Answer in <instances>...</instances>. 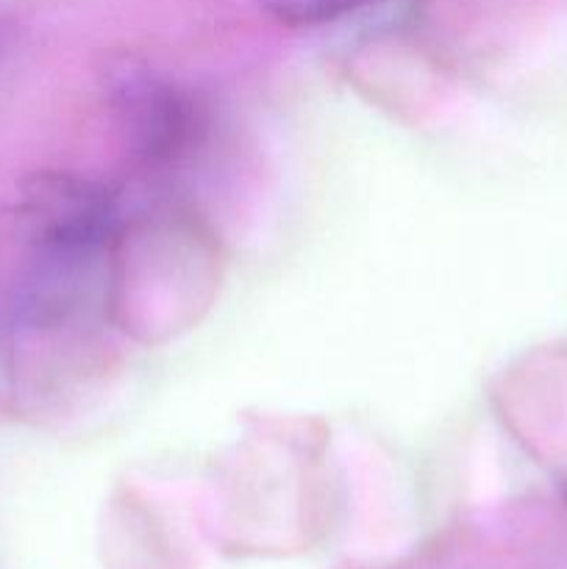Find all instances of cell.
<instances>
[{"label":"cell","instance_id":"1","mask_svg":"<svg viewBox=\"0 0 567 569\" xmlns=\"http://www.w3.org/2000/svg\"><path fill=\"white\" fill-rule=\"evenodd\" d=\"M17 226L50 253H89L115 233L117 206L109 189L76 172L42 170L20 183Z\"/></svg>","mask_w":567,"mask_h":569},{"label":"cell","instance_id":"2","mask_svg":"<svg viewBox=\"0 0 567 569\" xmlns=\"http://www.w3.org/2000/svg\"><path fill=\"white\" fill-rule=\"evenodd\" d=\"M111 111L128 148L150 161L170 159L187 139L189 111L172 83L139 61H120L106 72Z\"/></svg>","mask_w":567,"mask_h":569},{"label":"cell","instance_id":"3","mask_svg":"<svg viewBox=\"0 0 567 569\" xmlns=\"http://www.w3.org/2000/svg\"><path fill=\"white\" fill-rule=\"evenodd\" d=\"M372 0H261V9L284 26H322Z\"/></svg>","mask_w":567,"mask_h":569},{"label":"cell","instance_id":"4","mask_svg":"<svg viewBox=\"0 0 567 569\" xmlns=\"http://www.w3.org/2000/svg\"><path fill=\"white\" fill-rule=\"evenodd\" d=\"M11 39H14V26L6 20H0V61H3V56L9 53Z\"/></svg>","mask_w":567,"mask_h":569}]
</instances>
